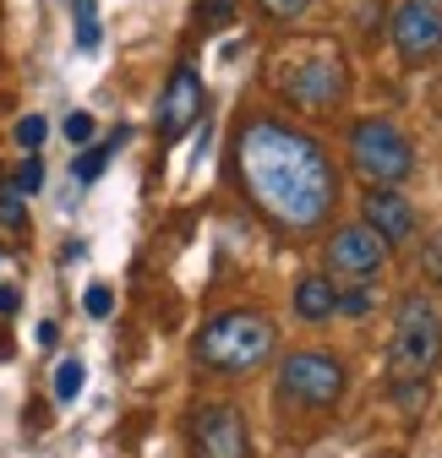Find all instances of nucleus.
<instances>
[{
  "instance_id": "obj_1",
  "label": "nucleus",
  "mask_w": 442,
  "mask_h": 458,
  "mask_svg": "<svg viewBox=\"0 0 442 458\" xmlns=\"http://www.w3.org/2000/svg\"><path fill=\"white\" fill-rule=\"evenodd\" d=\"M235 181L251 197V208H262L279 229H317L339 202V169L322 153V142L273 114L241 126Z\"/></svg>"
},
{
  "instance_id": "obj_2",
  "label": "nucleus",
  "mask_w": 442,
  "mask_h": 458,
  "mask_svg": "<svg viewBox=\"0 0 442 458\" xmlns=\"http://www.w3.org/2000/svg\"><path fill=\"white\" fill-rule=\"evenodd\" d=\"M273 344H279V327H273L262 311H218L213 322H202L191 360L213 377H251L273 360Z\"/></svg>"
},
{
  "instance_id": "obj_3",
  "label": "nucleus",
  "mask_w": 442,
  "mask_h": 458,
  "mask_svg": "<svg viewBox=\"0 0 442 458\" xmlns=\"http://www.w3.org/2000/svg\"><path fill=\"white\" fill-rule=\"evenodd\" d=\"M437 360H442V311L415 290L394 311V344H388L394 382H426V371H437Z\"/></svg>"
},
{
  "instance_id": "obj_4",
  "label": "nucleus",
  "mask_w": 442,
  "mask_h": 458,
  "mask_svg": "<svg viewBox=\"0 0 442 458\" xmlns=\"http://www.w3.org/2000/svg\"><path fill=\"white\" fill-rule=\"evenodd\" d=\"M350 164L361 169L366 186H399V181L415 175V142L394 121L371 114V121L350 126Z\"/></svg>"
},
{
  "instance_id": "obj_5",
  "label": "nucleus",
  "mask_w": 442,
  "mask_h": 458,
  "mask_svg": "<svg viewBox=\"0 0 442 458\" xmlns=\"http://www.w3.org/2000/svg\"><path fill=\"white\" fill-rule=\"evenodd\" d=\"M344 360L327 355V350H290L279 360V398L295 410H334L344 398Z\"/></svg>"
},
{
  "instance_id": "obj_6",
  "label": "nucleus",
  "mask_w": 442,
  "mask_h": 458,
  "mask_svg": "<svg viewBox=\"0 0 442 458\" xmlns=\"http://www.w3.org/2000/svg\"><path fill=\"white\" fill-rule=\"evenodd\" d=\"M279 93H285L295 109H306V114L344 104L350 72H344V61H339V49H317V55H306V61L285 66V72H279Z\"/></svg>"
},
{
  "instance_id": "obj_7",
  "label": "nucleus",
  "mask_w": 442,
  "mask_h": 458,
  "mask_svg": "<svg viewBox=\"0 0 442 458\" xmlns=\"http://www.w3.org/2000/svg\"><path fill=\"white\" fill-rule=\"evenodd\" d=\"M191 458H251V426L241 404H197L186 420Z\"/></svg>"
},
{
  "instance_id": "obj_8",
  "label": "nucleus",
  "mask_w": 442,
  "mask_h": 458,
  "mask_svg": "<svg viewBox=\"0 0 442 458\" xmlns=\"http://www.w3.org/2000/svg\"><path fill=\"white\" fill-rule=\"evenodd\" d=\"M388 33H394V49H399L404 66H426L442 49V12L431 0H404V6H394Z\"/></svg>"
},
{
  "instance_id": "obj_9",
  "label": "nucleus",
  "mask_w": 442,
  "mask_h": 458,
  "mask_svg": "<svg viewBox=\"0 0 442 458\" xmlns=\"http://www.w3.org/2000/svg\"><path fill=\"white\" fill-rule=\"evenodd\" d=\"M361 224L371 229V235L382 241V246H404V241H415V229H421V213H415V202L404 197V191H394V186H371L366 197H361Z\"/></svg>"
},
{
  "instance_id": "obj_10",
  "label": "nucleus",
  "mask_w": 442,
  "mask_h": 458,
  "mask_svg": "<svg viewBox=\"0 0 442 458\" xmlns=\"http://www.w3.org/2000/svg\"><path fill=\"white\" fill-rule=\"evenodd\" d=\"M202 104H208L202 77H197L191 66H175V72H170V88H164V98H158V137H164V142L186 137V131L202 121Z\"/></svg>"
},
{
  "instance_id": "obj_11",
  "label": "nucleus",
  "mask_w": 442,
  "mask_h": 458,
  "mask_svg": "<svg viewBox=\"0 0 442 458\" xmlns=\"http://www.w3.org/2000/svg\"><path fill=\"white\" fill-rule=\"evenodd\" d=\"M382 262H388V246H382L366 224H339L334 241H327V267L344 278H377Z\"/></svg>"
},
{
  "instance_id": "obj_12",
  "label": "nucleus",
  "mask_w": 442,
  "mask_h": 458,
  "mask_svg": "<svg viewBox=\"0 0 442 458\" xmlns=\"http://www.w3.org/2000/svg\"><path fill=\"white\" fill-rule=\"evenodd\" d=\"M295 317H301V322H327V317H339V284L322 278V273H306V278L295 284Z\"/></svg>"
},
{
  "instance_id": "obj_13",
  "label": "nucleus",
  "mask_w": 442,
  "mask_h": 458,
  "mask_svg": "<svg viewBox=\"0 0 442 458\" xmlns=\"http://www.w3.org/2000/svg\"><path fill=\"white\" fill-rule=\"evenodd\" d=\"M121 142H126V131L104 137V142H88V148H82V158H77V181H82V186H88V181H98V175H104V164L115 158V148H121Z\"/></svg>"
},
{
  "instance_id": "obj_14",
  "label": "nucleus",
  "mask_w": 442,
  "mask_h": 458,
  "mask_svg": "<svg viewBox=\"0 0 442 458\" xmlns=\"http://www.w3.org/2000/svg\"><path fill=\"white\" fill-rule=\"evenodd\" d=\"M72 22H77V49H98V0H72Z\"/></svg>"
},
{
  "instance_id": "obj_15",
  "label": "nucleus",
  "mask_w": 442,
  "mask_h": 458,
  "mask_svg": "<svg viewBox=\"0 0 442 458\" xmlns=\"http://www.w3.org/2000/svg\"><path fill=\"white\" fill-rule=\"evenodd\" d=\"M371 306H377V284H366V278L339 284V311H344V317H366Z\"/></svg>"
},
{
  "instance_id": "obj_16",
  "label": "nucleus",
  "mask_w": 442,
  "mask_h": 458,
  "mask_svg": "<svg viewBox=\"0 0 442 458\" xmlns=\"http://www.w3.org/2000/svg\"><path fill=\"white\" fill-rule=\"evenodd\" d=\"M82 382H88V366L82 360H61V366H55V398H61V404H72V398L82 393Z\"/></svg>"
},
{
  "instance_id": "obj_17",
  "label": "nucleus",
  "mask_w": 442,
  "mask_h": 458,
  "mask_svg": "<svg viewBox=\"0 0 442 458\" xmlns=\"http://www.w3.org/2000/svg\"><path fill=\"white\" fill-rule=\"evenodd\" d=\"M12 137H17V148H22V153H38V148H44V137H49V121H44V114H22Z\"/></svg>"
},
{
  "instance_id": "obj_18",
  "label": "nucleus",
  "mask_w": 442,
  "mask_h": 458,
  "mask_svg": "<svg viewBox=\"0 0 442 458\" xmlns=\"http://www.w3.org/2000/svg\"><path fill=\"white\" fill-rule=\"evenodd\" d=\"M257 6H262L268 22H301L311 12V0H257Z\"/></svg>"
},
{
  "instance_id": "obj_19",
  "label": "nucleus",
  "mask_w": 442,
  "mask_h": 458,
  "mask_svg": "<svg viewBox=\"0 0 442 458\" xmlns=\"http://www.w3.org/2000/svg\"><path fill=\"white\" fill-rule=\"evenodd\" d=\"M0 224H6V229H22V191L6 181V186H0Z\"/></svg>"
},
{
  "instance_id": "obj_20",
  "label": "nucleus",
  "mask_w": 442,
  "mask_h": 458,
  "mask_svg": "<svg viewBox=\"0 0 442 458\" xmlns=\"http://www.w3.org/2000/svg\"><path fill=\"white\" fill-rule=\"evenodd\" d=\"M421 273H426V284H437V290H442V235H431L421 246Z\"/></svg>"
},
{
  "instance_id": "obj_21",
  "label": "nucleus",
  "mask_w": 442,
  "mask_h": 458,
  "mask_svg": "<svg viewBox=\"0 0 442 458\" xmlns=\"http://www.w3.org/2000/svg\"><path fill=\"white\" fill-rule=\"evenodd\" d=\"M82 311H88L93 322H104L109 311H115V295H109V284H93V290L82 295Z\"/></svg>"
},
{
  "instance_id": "obj_22",
  "label": "nucleus",
  "mask_w": 442,
  "mask_h": 458,
  "mask_svg": "<svg viewBox=\"0 0 442 458\" xmlns=\"http://www.w3.org/2000/svg\"><path fill=\"white\" fill-rule=\"evenodd\" d=\"M12 186H17L22 197H33V191L44 186V164H38V153H28V158H22V169H17V181H12Z\"/></svg>"
},
{
  "instance_id": "obj_23",
  "label": "nucleus",
  "mask_w": 442,
  "mask_h": 458,
  "mask_svg": "<svg viewBox=\"0 0 442 458\" xmlns=\"http://www.w3.org/2000/svg\"><path fill=\"white\" fill-rule=\"evenodd\" d=\"M61 131H66V142L88 148V142H93V114H82V109H77V114H66V126H61Z\"/></svg>"
},
{
  "instance_id": "obj_24",
  "label": "nucleus",
  "mask_w": 442,
  "mask_h": 458,
  "mask_svg": "<svg viewBox=\"0 0 442 458\" xmlns=\"http://www.w3.org/2000/svg\"><path fill=\"white\" fill-rule=\"evenodd\" d=\"M17 301H22V295H17V290H6V284H0V317H6V311H17Z\"/></svg>"
},
{
  "instance_id": "obj_25",
  "label": "nucleus",
  "mask_w": 442,
  "mask_h": 458,
  "mask_svg": "<svg viewBox=\"0 0 442 458\" xmlns=\"http://www.w3.org/2000/svg\"><path fill=\"white\" fill-rule=\"evenodd\" d=\"M431 6H437V0H431Z\"/></svg>"
}]
</instances>
